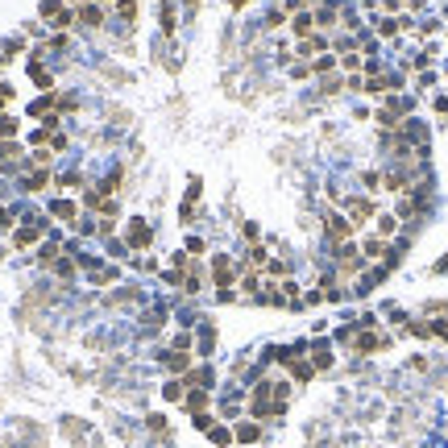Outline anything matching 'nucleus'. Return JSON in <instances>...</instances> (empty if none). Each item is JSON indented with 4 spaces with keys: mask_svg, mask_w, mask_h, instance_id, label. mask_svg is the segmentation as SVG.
Listing matches in <instances>:
<instances>
[{
    "mask_svg": "<svg viewBox=\"0 0 448 448\" xmlns=\"http://www.w3.org/2000/svg\"><path fill=\"white\" fill-rule=\"evenodd\" d=\"M50 50H54V54H58V50H66V33H54V37L46 42V54H50Z\"/></svg>",
    "mask_w": 448,
    "mask_h": 448,
    "instance_id": "473e14b6",
    "label": "nucleus"
},
{
    "mask_svg": "<svg viewBox=\"0 0 448 448\" xmlns=\"http://www.w3.org/2000/svg\"><path fill=\"white\" fill-rule=\"evenodd\" d=\"M312 33H320V29H316V12H312V8L295 12V17H291V37L303 42V37H312Z\"/></svg>",
    "mask_w": 448,
    "mask_h": 448,
    "instance_id": "6e6552de",
    "label": "nucleus"
},
{
    "mask_svg": "<svg viewBox=\"0 0 448 448\" xmlns=\"http://www.w3.org/2000/svg\"><path fill=\"white\" fill-rule=\"evenodd\" d=\"M432 83H436V71H420V79H415V87H420V91H428Z\"/></svg>",
    "mask_w": 448,
    "mask_h": 448,
    "instance_id": "72a5a7b5",
    "label": "nucleus"
},
{
    "mask_svg": "<svg viewBox=\"0 0 448 448\" xmlns=\"http://www.w3.org/2000/svg\"><path fill=\"white\" fill-rule=\"evenodd\" d=\"M287 374H291V382H299V386H307V382L316 378V366L307 361V353H295V357L287 361Z\"/></svg>",
    "mask_w": 448,
    "mask_h": 448,
    "instance_id": "0eeeda50",
    "label": "nucleus"
},
{
    "mask_svg": "<svg viewBox=\"0 0 448 448\" xmlns=\"http://www.w3.org/2000/svg\"><path fill=\"white\" fill-rule=\"evenodd\" d=\"M162 33H174V0H162Z\"/></svg>",
    "mask_w": 448,
    "mask_h": 448,
    "instance_id": "393cba45",
    "label": "nucleus"
},
{
    "mask_svg": "<svg viewBox=\"0 0 448 448\" xmlns=\"http://www.w3.org/2000/svg\"><path fill=\"white\" fill-rule=\"evenodd\" d=\"M415 33H420V37H432V33H440V21H420Z\"/></svg>",
    "mask_w": 448,
    "mask_h": 448,
    "instance_id": "c85d7f7f",
    "label": "nucleus"
},
{
    "mask_svg": "<svg viewBox=\"0 0 448 448\" xmlns=\"http://www.w3.org/2000/svg\"><path fill=\"white\" fill-rule=\"evenodd\" d=\"M50 212H54L58 220H75V204H71V199H54V204H50Z\"/></svg>",
    "mask_w": 448,
    "mask_h": 448,
    "instance_id": "a878e982",
    "label": "nucleus"
},
{
    "mask_svg": "<svg viewBox=\"0 0 448 448\" xmlns=\"http://www.w3.org/2000/svg\"><path fill=\"white\" fill-rule=\"evenodd\" d=\"M307 361L316 366V374L332 370V366H337V357H332V345H328V341H307Z\"/></svg>",
    "mask_w": 448,
    "mask_h": 448,
    "instance_id": "39448f33",
    "label": "nucleus"
},
{
    "mask_svg": "<svg viewBox=\"0 0 448 448\" xmlns=\"http://www.w3.org/2000/svg\"><path fill=\"white\" fill-rule=\"evenodd\" d=\"M75 21H79L83 29H100V25H104V4H87V0H83L79 12H75Z\"/></svg>",
    "mask_w": 448,
    "mask_h": 448,
    "instance_id": "f8f14e48",
    "label": "nucleus"
},
{
    "mask_svg": "<svg viewBox=\"0 0 448 448\" xmlns=\"http://www.w3.org/2000/svg\"><path fill=\"white\" fill-rule=\"evenodd\" d=\"M183 403H187V411H195V415H199V411H204V407H208V391H199V386H191V391H187V399H183Z\"/></svg>",
    "mask_w": 448,
    "mask_h": 448,
    "instance_id": "aec40b11",
    "label": "nucleus"
},
{
    "mask_svg": "<svg viewBox=\"0 0 448 448\" xmlns=\"http://www.w3.org/2000/svg\"><path fill=\"white\" fill-rule=\"evenodd\" d=\"M320 229H324V241H328L332 249L357 237V229L349 224V216H345V212H324V224H320Z\"/></svg>",
    "mask_w": 448,
    "mask_h": 448,
    "instance_id": "f03ea898",
    "label": "nucleus"
},
{
    "mask_svg": "<svg viewBox=\"0 0 448 448\" xmlns=\"http://www.w3.org/2000/svg\"><path fill=\"white\" fill-rule=\"evenodd\" d=\"M337 71H341V66H337V54H320V58L312 62V75H316V79H324V75H337Z\"/></svg>",
    "mask_w": 448,
    "mask_h": 448,
    "instance_id": "f3484780",
    "label": "nucleus"
},
{
    "mask_svg": "<svg viewBox=\"0 0 448 448\" xmlns=\"http://www.w3.org/2000/svg\"><path fill=\"white\" fill-rule=\"evenodd\" d=\"M374 33H378V37H399V33H403V17H386V12H382V17L374 21Z\"/></svg>",
    "mask_w": 448,
    "mask_h": 448,
    "instance_id": "dca6fc26",
    "label": "nucleus"
},
{
    "mask_svg": "<svg viewBox=\"0 0 448 448\" xmlns=\"http://www.w3.org/2000/svg\"><path fill=\"white\" fill-rule=\"evenodd\" d=\"M50 104H54V100H37V104H33L29 112H33V116H46V112H50Z\"/></svg>",
    "mask_w": 448,
    "mask_h": 448,
    "instance_id": "4c0bfd02",
    "label": "nucleus"
},
{
    "mask_svg": "<svg viewBox=\"0 0 448 448\" xmlns=\"http://www.w3.org/2000/svg\"><path fill=\"white\" fill-rule=\"evenodd\" d=\"M162 395H166L170 403H179V399H187V382H183V378H170V382L162 386Z\"/></svg>",
    "mask_w": 448,
    "mask_h": 448,
    "instance_id": "5701e85b",
    "label": "nucleus"
},
{
    "mask_svg": "<svg viewBox=\"0 0 448 448\" xmlns=\"http://www.w3.org/2000/svg\"><path fill=\"white\" fill-rule=\"evenodd\" d=\"M361 187H366V195H378L382 191V170H361Z\"/></svg>",
    "mask_w": 448,
    "mask_h": 448,
    "instance_id": "4be33fe9",
    "label": "nucleus"
},
{
    "mask_svg": "<svg viewBox=\"0 0 448 448\" xmlns=\"http://www.w3.org/2000/svg\"><path fill=\"white\" fill-rule=\"evenodd\" d=\"M341 212H345V216H349V224L361 233V229H370V224H374V216H378V199H374V195H366V191H361V195H345Z\"/></svg>",
    "mask_w": 448,
    "mask_h": 448,
    "instance_id": "f257e3e1",
    "label": "nucleus"
},
{
    "mask_svg": "<svg viewBox=\"0 0 448 448\" xmlns=\"http://www.w3.org/2000/svg\"><path fill=\"white\" fill-rule=\"evenodd\" d=\"M212 278H216V287H220V291H224V287H233L237 266H233V258H229V253H216V262H212Z\"/></svg>",
    "mask_w": 448,
    "mask_h": 448,
    "instance_id": "9b49d317",
    "label": "nucleus"
},
{
    "mask_svg": "<svg viewBox=\"0 0 448 448\" xmlns=\"http://www.w3.org/2000/svg\"><path fill=\"white\" fill-rule=\"evenodd\" d=\"M391 345H395V337H391V332H378V328H374V332H361V328H357V337H353V345H349V349H353V353H361V357H370V353L391 349Z\"/></svg>",
    "mask_w": 448,
    "mask_h": 448,
    "instance_id": "20e7f679",
    "label": "nucleus"
},
{
    "mask_svg": "<svg viewBox=\"0 0 448 448\" xmlns=\"http://www.w3.org/2000/svg\"><path fill=\"white\" fill-rule=\"evenodd\" d=\"M262 25H266V29H283V25H291V17H287V8H283V4H274V8L262 17Z\"/></svg>",
    "mask_w": 448,
    "mask_h": 448,
    "instance_id": "a211bd4d",
    "label": "nucleus"
},
{
    "mask_svg": "<svg viewBox=\"0 0 448 448\" xmlns=\"http://www.w3.org/2000/svg\"><path fill=\"white\" fill-rule=\"evenodd\" d=\"M0 137H17V120L0 112Z\"/></svg>",
    "mask_w": 448,
    "mask_h": 448,
    "instance_id": "7c9ffc66",
    "label": "nucleus"
},
{
    "mask_svg": "<svg viewBox=\"0 0 448 448\" xmlns=\"http://www.w3.org/2000/svg\"><path fill=\"white\" fill-rule=\"evenodd\" d=\"M116 12L133 21V17H137V0H116Z\"/></svg>",
    "mask_w": 448,
    "mask_h": 448,
    "instance_id": "2f4dec72",
    "label": "nucleus"
},
{
    "mask_svg": "<svg viewBox=\"0 0 448 448\" xmlns=\"http://www.w3.org/2000/svg\"><path fill=\"white\" fill-rule=\"evenodd\" d=\"M382 108H386L391 116H399V120H407V116L415 112V96H403V91H391Z\"/></svg>",
    "mask_w": 448,
    "mask_h": 448,
    "instance_id": "1a4fd4ad",
    "label": "nucleus"
},
{
    "mask_svg": "<svg viewBox=\"0 0 448 448\" xmlns=\"http://www.w3.org/2000/svg\"><path fill=\"white\" fill-rule=\"evenodd\" d=\"M42 229H46V220H33V224H21V229L12 233V245H17V249H25V245H33V241L42 237Z\"/></svg>",
    "mask_w": 448,
    "mask_h": 448,
    "instance_id": "4468645a",
    "label": "nucleus"
},
{
    "mask_svg": "<svg viewBox=\"0 0 448 448\" xmlns=\"http://www.w3.org/2000/svg\"><path fill=\"white\" fill-rule=\"evenodd\" d=\"M320 54H332V37L328 33H312V37L295 42V62H316Z\"/></svg>",
    "mask_w": 448,
    "mask_h": 448,
    "instance_id": "7ed1b4c3",
    "label": "nucleus"
},
{
    "mask_svg": "<svg viewBox=\"0 0 448 448\" xmlns=\"http://www.w3.org/2000/svg\"><path fill=\"white\" fill-rule=\"evenodd\" d=\"M8 224H12V212H4V208H0V229H8Z\"/></svg>",
    "mask_w": 448,
    "mask_h": 448,
    "instance_id": "58836bf2",
    "label": "nucleus"
},
{
    "mask_svg": "<svg viewBox=\"0 0 448 448\" xmlns=\"http://www.w3.org/2000/svg\"><path fill=\"white\" fill-rule=\"evenodd\" d=\"M432 108H436V112H440V116H448V96H445V91H440V96H436V100H432Z\"/></svg>",
    "mask_w": 448,
    "mask_h": 448,
    "instance_id": "e433bc0d",
    "label": "nucleus"
},
{
    "mask_svg": "<svg viewBox=\"0 0 448 448\" xmlns=\"http://www.w3.org/2000/svg\"><path fill=\"white\" fill-rule=\"evenodd\" d=\"M162 366H166L170 374H191V353H183V349H170V353H162Z\"/></svg>",
    "mask_w": 448,
    "mask_h": 448,
    "instance_id": "2eb2a0df",
    "label": "nucleus"
},
{
    "mask_svg": "<svg viewBox=\"0 0 448 448\" xmlns=\"http://www.w3.org/2000/svg\"><path fill=\"white\" fill-rule=\"evenodd\" d=\"M58 8H62V4H58V0H42V17H46V21H50V17H54V12H58Z\"/></svg>",
    "mask_w": 448,
    "mask_h": 448,
    "instance_id": "c9c22d12",
    "label": "nucleus"
},
{
    "mask_svg": "<svg viewBox=\"0 0 448 448\" xmlns=\"http://www.w3.org/2000/svg\"><path fill=\"white\" fill-rule=\"evenodd\" d=\"M150 241H154L150 224H145V220H133V224H129V233H125V245H129V249H145Z\"/></svg>",
    "mask_w": 448,
    "mask_h": 448,
    "instance_id": "ddd939ff",
    "label": "nucleus"
},
{
    "mask_svg": "<svg viewBox=\"0 0 448 448\" xmlns=\"http://www.w3.org/2000/svg\"><path fill=\"white\" fill-rule=\"evenodd\" d=\"M46 183H50V174H46V170H33V174L25 179V191H42Z\"/></svg>",
    "mask_w": 448,
    "mask_h": 448,
    "instance_id": "cd10ccee",
    "label": "nucleus"
},
{
    "mask_svg": "<svg viewBox=\"0 0 448 448\" xmlns=\"http://www.w3.org/2000/svg\"><path fill=\"white\" fill-rule=\"evenodd\" d=\"M195 4H199V0H183V8H187V12H195Z\"/></svg>",
    "mask_w": 448,
    "mask_h": 448,
    "instance_id": "ea45409f",
    "label": "nucleus"
},
{
    "mask_svg": "<svg viewBox=\"0 0 448 448\" xmlns=\"http://www.w3.org/2000/svg\"><path fill=\"white\" fill-rule=\"evenodd\" d=\"M357 245H361V258H366L370 266H374V262H382V258H386V249H391V241H382L378 233H366Z\"/></svg>",
    "mask_w": 448,
    "mask_h": 448,
    "instance_id": "423d86ee",
    "label": "nucleus"
},
{
    "mask_svg": "<svg viewBox=\"0 0 448 448\" xmlns=\"http://www.w3.org/2000/svg\"><path fill=\"white\" fill-rule=\"evenodd\" d=\"M208 436H212V445H216V448L233 445V432H229V428H220V424H212V432H208Z\"/></svg>",
    "mask_w": 448,
    "mask_h": 448,
    "instance_id": "bb28decb",
    "label": "nucleus"
},
{
    "mask_svg": "<svg viewBox=\"0 0 448 448\" xmlns=\"http://www.w3.org/2000/svg\"><path fill=\"white\" fill-rule=\"evenodd\" d=\"M341 91H345V75H341V71L320 79V96H341Z\"/></svg>",
    "mask_w": 448,
    "mask_h": 448,
    "instance_id": "6ab92c4d",
    "label": "nucleus"
},
{
    "mask_svg": "<svg viewBox=\"0 0 448 448\" xmlns=\"http://www.w3.org/2000/svg\"><path fill=\"white\" fill-rule=\"evenodd\" d=\"M71 25H75V12H71V8H58V12L50 17V29H58V33H66Z\"/></svg>",
    "mask_w": 448,
    "mask_h": 448,
    "instance_id": "412c9836",
    "label": "nucleus"
},
{
    "mask_svg": "<svg viewBox=\"0 0 448 448\" xmlns=\"http://www.w3.org/2000/svg\"><path fill=\"white\" fill-rule=\"evenodd\" d=\"M258 436H262L258 424H237V432H233V440H241V445H253Z\"/></svg>",
    "mask_w": 448,
    "mask_h": 448,
    "instance_id": "b1692460",
    "label": "nucleus"
},
{
    "mask_svg": "<svg viewBox=\"0 0 448 448\" xmlns=\"http://www.w3.org/2000/svg\"><path fill=\"white\" fill-rule=\"evenodd\" d=\"M291 79H312V62H291Z\"/></svg>",
    "mask_w": 448,
    "mask_h": 448,
    "instance_id": "c756f323",
    "label": "nucleus"
},
{
    "mask_svg": "<svg viewBox=\"0 0 448 448\" xmlns=\"http://www.w3.org/2000/svg\"><path fill=\"white\" fill-rule=\"evenodd\" d=\"M241 233H245V241H253V245H258V237H262V229H258L253 220H245V229H241Z\"/></svg>",
    "mask_w": 448,
    "mask_h": 448,
    "instance_id": "f704fd0d",
    "label": "nucleus"
},
{
    "mask_svg": "<svg viewBox=\"0 0 448 448\" xmlns=\"http://www.w3.org/2000/svg\"><path fill=\"white\" fill-rule=\"evenodd\" d=\"M399 229H403V220H399L395 212H378V216H374V229H370V233H378L382 241H395V237H399Z\"/></svg>",
    "mask_w": 448,
    "mask_h": 448,
    "instance_id": "9d476101",
    "label": "nucleus"
}]
</instances>
